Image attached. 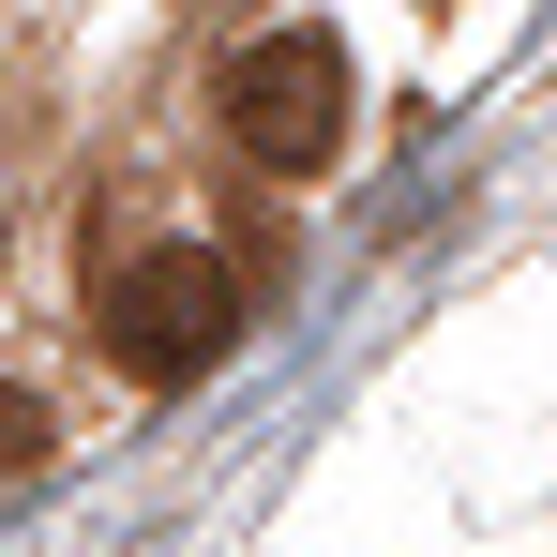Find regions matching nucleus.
Listing matches in <instances>:
<instances>
[{"label": "nucleus", "mask_w": 557, "mask_h": 557, "mask_svg": "<svg viewBox=\"0 0 557 557\" xmlns=\"http://www.w3.org/2000/svg\"><path fill=\"white\" fill-rule=\"evenodd\" d=\"M226 136H242L257 166H286V182H301V166H332V151H347V46H332V30H301V15L257 30V46L226 61Z\"/></svg>", "instance_id": "obj_2"}, {"label": "nucleus", "mask_w": 557, "mask_h": 557, "mask_svg": "<svg viewBox=\"0 0 557 557\" xmlns=\"http://www.w3.org/2000/svg\"><path fill=\"white\" fill-rule=\"evenodd\" d=\"M15 467H46V392L0 376V482H15Z\"/></svg>", "instance_id": "obj_3"}, {"label": "nucleus", "mask_w": 557, "mask_h": 557, "mask_svg": "<svg viewBox=\"0 0 557 557\" xmlns=\"http://www.w3.org/2000/svg\"><path fill=\"white\" fill-rule=\"evenodd\" d=\"M242 347V272L211 257V242H151V257H121L106 272V362L151 376V392H182Z\"/></svg>", "instance_id": "obj_1"}]
</instances>
